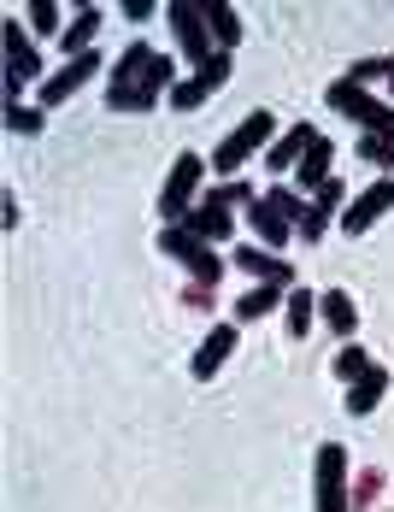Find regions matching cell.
<instances>
[{"instance_id": "obj_1", "label": "cell", "mask_w": 394, "mask_h": 512, "mask_svg": "<svg viewBox=\"0 0 394 512\" xmlns=\"http://www.w3.org/2000/svg\"><path fill=\"white\" fill-rule=\"evenodd\" d=\"M171 89H177V65H171V53L148 48V42H130V48L118 53V65H112L106 106H112V112H153L159 95L171 101Z\"/></svg>"}, {"instance_id": "obj_2", "label": "cell", "mask_w": 394, "mask_h": 512, "mask_svg": "<svg viewBox=\"0 0 394 512\" xmlns=\"http://www.w3.org/2000/svg\"><path fill=\"white\" fill-rule=\"evenodd\" d=\"M271 136H277V118H271L265 106H259V112H247L242 124H236V130L218 142V154H212V171H218V177H236L247 159L259 154V148H271Z\"/></svg>"}, {"instance_id": "obj_3", "label": "cell", "mask_w": 394, "mask_h": 512, "mask_svg": "<svg viewBox=\"0 0 394 512\" xmlns=\"http://www.w3.org/2000/svg\"><path fill=\"white\" fill-rule=\"evenodd\" d=\"M159 248L177 259V265L195 277L200 289H218V277H224V259H218V248H212V242H200L195 230H183V224H165V230H159Z\"/></svg>"}, {"instance_id": "obj_4", "label": "cell", "mask_w": 394, "mask_h": 512, "mask_svg": "<svg viewBox=\"0 0 394 512\" xmlns=\"http://www.w3.org/2000/svg\"><path fill=\"white\" fill-rule=\"evenodd\" d=\"M347 448L342 442H324L318 448V465H312V512H347L353 507V489H347Z\"/></svg>"}, {"instance_id": "obj_5", "label": "cell", "mask_w": 394, "mask_h": 512, "mask_svg": "<svg viewBox=\"0 0 394 512\" xmlns=\"http://www.w3.org/2000/svg\"><path fill=\"white\" fill-rule=\"evenodd\" d=\"M200 171H206V159L200 154H177L171 159V177H165V189H159V218L165 224H183L200 201Z\"/></svg>"}, {"instance_id": "obj_6", "label": "cell", "mask_w": 394, "mask_h": 512, "mask_svg": "<svg viewBox=\"0 0 394 512\" xmlns=\"http://www.w3.org/2000/svg\"><path fill=\"white\" fill-rule=\"evenodd\" d=\"M165 24H171V36H177V48H183V59H195V71L218 53V42H212V24H206V12H200V0H171L165 6Z\"/></svg>"}, {"instance_id": "obj_7", "label": "cell", "mask_w": 394, "mask_h": 512, "mask_svg": "<svg viewBox=\"0 0 394 512\" xmlns=\"http://www.w3.org/2000/svg\"><path fill=\"white\" fill-rule=\"evenodd\" d=\"M6 106H18V95H24V83H42V59H36V48L24 42V30H18V18H6Z\"/></svg>"}, {"instance_id": "obj_8", "label": "cell", "mask_w": 394, "mask_h": 512, "mask_svg": "<svg viewBox=\"0 0 394 512\" xmlns=\"http://www.w3.org/2000/svg\"><path fill=\"white\" fill-rule=\"evenodd\" d=\"M224 83H230V53H212L195 77H183V83L171 89V112H195V106H206Z\"/></svg>"}, {"instance_id": "obj_9", "label": "cell", "mask_w": 394, "mask_h": 512, "mask_svg": "<svg viewBox=\"0 0 394 512\" xmlns=\"http://www.w3.org/2000/svg\"><path fill=\"white\" fill-rule=\"evenodd\" d=\"M183 230H195L200 242H212V248H218V242H230V236H236V206L212 189V195H200V201H195V212L183 218Z\"/></svg>"}, {"instance_id": "obj_10", "label": "cell", "mask_w": 394, "mask_h": 512, "mask_svg": "<svg viewBox=\"0 0 394 512\" xmlns=\"http://www.w3.org/2000/svg\"><path fill=\"white\" fill-rule=\"evenodd\" d=\"M389 206H394V177H377L365 195H353V201L342 206V230H347V236H365Z\"/></svg>"}, {"instance_id": "obj_11", "label": "cell", "mask_w": 394, "mask_h": 512, "mask_svg": "<svg viewBox=\"0 0 394 512\" xmlns=\"http://www.w3.org/2000/svg\"><path fill=\"white\" fill-rule=\"evenodd\" d=\"M236 265H242V271H253V283H271V289H300V283H295V265H289V259H277L271 248H259V242L236 248Z\"/></svg>"}, {"instance_id": "obj_12", "label": "cell", "mask_w": 394, "mask_h": 512, "mask_svg": "<svg viewBox=\"0 0 394 512\" xmlns=\"http://www.w3.org/2000/svg\"><path fill=\"white\" fill-rule=\"evenodd\" d=\"M100 71V53H83V59H65L59 71H53L48 83H42V106H59V101H71L89 77Z\"/></svg>"}, {"instance_id": "obj_13", "label": "cell", "mask_w": 394, "mask_h": 512, "mask_svg": "<svg viewBox=\"0 0 394 512\" xmlns=\"http://www.w3.org/2000/svg\"><path fill=\"white\" fill-rule=\"evenodd\" d=\"M324 101H330V112H342V118H353V124H359V130H365V124H371V118H377V95H371V89H359V83H330V95H324Z\"/></svg>"}, {"instance_id": "obj_14", "label": "cell", "mask_w": 394, "mask_h": 512, "mask_svg": "<svg viewBox=\"0 0 394 512\" xmlns=\"http://www.w3.org/2000/svg\"><path fill=\"white\" fill-rule=\"evenodd\" d=\"M236 336H242L236 324H212V336H206V342L195 348V365H189V371H195L200 383H212V371H218L224 359L236 354Z\"/></svg>"}, {"instance_id": "obj_15", "label": "cell", "mask_w": 394, "mask_h": 512, "mask_svg": "<svg viewBox=\"0 0 394 512\" xmlns=\"http://www.w3.org/2000/svg\"><path fill=\"white\" fill-rule=\"evenodd\" d=\"M95 36H100V6L95 0H83L77 18H71L65 36H59V48H65V59H83V53H95Z\"/></svg>"}, {"instance_id": "obj_16", "label": "cell", "mask_w": 394, "mask_h": 512, "mask_svg": "<svg viewBox=\"0 0 394 512\" xmlns=\"http://www.w3.org/2000/svg\"><path fill=\"white\" fill-rule=\"evenodd\" d=\"M312 142H318V130L300 118L289 136H277V142H271V154H265V159H271V171H289V177H295V165L306 159V148H312Z\"/></svg>"}, {"instance_id": "obj_17", "label": "cell", "mask_w": 394, "mask_h": 512, "mask_svg": "<svg viewBox=\"0 0 394 512\" xmlns=\"http://www.w3.org/2000/svg\"><path fill=\"white\" fill-rule=\"evenodd\" d=\"M330 159H336V142H330V136H318V142L306 148V159L295 165V183H300V189H312V195H318V189L330 183Z\"/></svg>"}, {"instance_id": "obj_18", "label": "cell", "mask_w": 394, "mask_h": 512, "mask_svg": "<svg viewBox=\"0 0 394 512\" xmlns=\"http://www.w3.org/2000/svg\"><path fill=\"white\" fill-rule=\"evenodd\" d=\"M318 318L342 336V342H353V324H359V307H353V295L347 289H324L318 295Z\"/></svg>"}, {"instance_id": "obj_19", "label": "cell", "mask_w": 394, "mask_h": 512, "mask_svg": "<svg viewBox=\"0 0 394 512\" xmlns=\"http://www.w3.org/2000/svg\"><path fill=\"white\" fill-rule=\"evenodd\" d=\"M383 395H389V371H383V365H371L359 383H347V412H353V418H365V412H377Z\"/></svg>"}, {"instance_id": "obj_20", "label": "cell", "mask_w": 394, "mask_h": 512, "mask_svg": "<svg viewBox=\"0 0 394 512\" xmlns=\"http://www.w3.org/2000/svg\"><path fill=\"white\" fill-rule=\"evenodd\" d=\"M200 12H206V24H212L218 53H230L236 42H242V18H236V6H230V0H200Z\"/></svg>"}, {"instance_id": "obj_21", "label": "cell", "mask_w": 394, "mask_h": 512, "mask_svg": "<svg viewBox=\"0 0 394 512\" xmlns=\"http://www.w3.org/2000/svg\"><path fill=\"white\" fill-rule=\"evenodd\" d=\"M247 224L259 230V242H265V248H283V242L295 236V224H289V218H283L271 201H253V206H247Z\"/></svg>"}, {"instance_id": "obj_22", "label": "cell", "mask_w": 394, "mask_h": 512, "mask_svg": "<svg viewBox=\"0 0 394 512\" xmlns=\"http://www.w3.org/2000/svg\"><path fill=\"white\" fill-rule=\"evenodd\" d=\"M347 83H394V53H377V59H353L347 65Z\"/></svg>"}, {"instance_id": "obj_23", "label": "cell", "mask_w": 394, "mask_h": 512, "mask_svg": "<svg viewBox=\"0 0 394 512\" xmlns=\"http://www.w3.org/2000/svg\"><path fill=\"white\" fill-rule=\"evenodd\" d=\"M318 324V295L312 289H289V336H306Z\"/></svg>"}, {"instance_id": "obj_24", "label": "cell", "mask_w": 394, "mask_h": 512, "mask_svg": "<svg viewBox=\"0 0 394 512\" xmlns=\"http://www.w3.org/2000/svg\"><path fill=\"white\" fill-rule=\"evenodd\" d=\"M277 301H283V289H271V283H253L242 301H236V318H265Z\"/></svg>"}, {"instance_id": "obj_25", "label": "cell", "mask_w": 394, "mask_h": 512, "mask_svg": "<svg viewBox=\"0 0 394 512\" xmlns=\"http://www.w3.org/2000/svg\"><path fill=\"white\" fill-rule=\"evenodd\" d=\"M330 365H336V377H342V383H359V377L371 371V354H365L359 342H342V354L330 359Z\"/></svg>"}, {"instance_id": "obj_26", "label": "cell", "mask_w": 394, "mask_h": 512, "mask_svg": "<svg viewBox=\"0 0 394 512\" xmlns=\"http://www.w3.org/2000/svg\"><path fill=\"white\" fill-rule=\"evenodd\" d=\"M6 130H12V136H42V130H48V124H42V106H6Z\"/></svg>"}, {"instance_id": "obj_27", "label": "cell", "mask_w": 394, "mask_h": 512, "mask_svg": "<svg viewBox=\"0 0 394 512\" xmlns=\"http://www.w3.org/2000/svg\"><path fill=\"white\" fill-rule=\"evenodd\" d=\"M353 154L365 159V165H377V171H394V142H383V136H359Z\"/></svg>"}, {"instance_id": "obj_28", "label": "cell", "mask_w": 394, "mask_h": 512, "mask_svg": "<svg viewBox=\"0 0 394 512\" xmlns=\"http://www.w3.org/2000/svg\"><path fill=\"white\" fill-rule=\"evenodd\" d=\"M30 30H36V36H65V30H59V6H53V0H36V6H30Z\"/></svg>"}, {"instance_id": "obj_29", "label": "cell", "mask_w": 394, "mask_h": 512, "mask_svg": "<svg viewBox=\"0 0 394 512\" xmlns=\"http://www.w3.org/2000/svg\"><path fill=\"white\" fill-rule=\"evenodd\" d=\"M265 201L277 206V212H283V218H289V224H300V218H306V201H300L295 189H271V195H265Z\"/></svg>"}, {"instance_id": "obj_30", "label": "cell", "mask_w": 394, "mask_h": 512, "mask_svg": "<svg viewBox=\"0 0 394 512\" xmlns=\"http://www.w3.org/2000/svg\"><path fill=\"white\" fill-rule=\"evenodd\" d=\"M324 224H330V212H318V206H306V218H300V224H295V236H300V242H306V248H312V242L324 236Z\"/></svg>"}, {"instance_id": "obj_31", "label": "cell", "mask_w": 394, "mask_h": 512, "mask_svg": "<svg viewBox=\"0 0 394 512\" xmlns=\"http://www.w3.org/2000/svg\"><path fill=\"white\" fill-rule=\"evenodd\" d=\"M342 201H347V183H342V177H330V183L318 189V201H312V206H318V212H336Z\"/></svg>"}, {"instance_id": "obj_32", "label": "cell", "mask_w": 394, "mask_h": 512, "mask_svg": "<svg viewBox=\"0 0 394 512\" xmlns=\"http://www.w3.org/2000/svg\"><path fill=\"white\" fill-rule=\"evenodd\" d=\"M218 195H224V201H230V206H253V201H259V195L247 189L242 177H236V183H218Z\"/></svg>"}, {"instance_id": "obj_33", "label": "cell", "mask_w": 394, "mask_h": 512, "mask_svg": "<svg viewBox=\"0 0 394 512\" xmlns=\"http://www.w3.org/2000/svg\"><path fill=\"white\" fill-rule=\"evenodd\" d=\"M377 489H383V471H365V477L353 483V507H359V501H371Z\"/></svg>"}, {"instance_id": "obj_34", "label": "cell", "mask_w": 394, "mask_h": 512, "mask_svg": "<svg viewBox=\"0 0 394 512\" xmlns=\"http://www.w3.org/2000/svg\"><path fill=\"white\" fill-rule=\"evenodd\" d=\"M124 18H136V24L153 18V0H124Z\"/></svg>"}, {"instance_id": "obj_35", "label": "cell", "mask_w": 394, "mask_h": 512, "mask_svg": "<svg viewBox=\"0 0 394 512\" xmlns=\"http://www.w3.org/2000/svg\"><path fill=\"white\" fill-rule=\"evenodd\" d=\"M389 106H394V83H389Z\"/></svg>"}]
</instances>
